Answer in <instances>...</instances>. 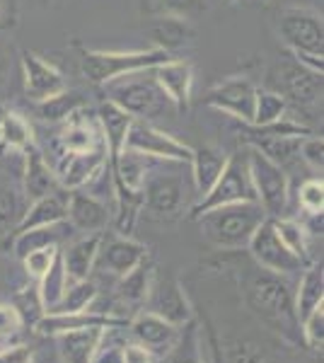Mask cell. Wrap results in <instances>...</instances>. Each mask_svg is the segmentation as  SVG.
Here are the masks:
<instances>
[{
	"label": "cell",
	"mask_w": 324,
	"mask_h": 363,
	"mask_svg": "<svg viewBox=\"0 0 324 363\" xmlns=\"http://www.w3.org/2000/svg\"><path fill=\"white\" fill-rule=\"evenodd\" d=\"M150 313L160 315L162 320L172 322L174 327L186 325L191 320V306L186 301L181 286L172 279L157 281L150 286Z\"/></svg>",
	"instance_id": "d6986e66"
},
{
	"label": "cell",
	"mask_w": 324,
	"mask_h": 363,
	"mask_svg": "<svg viewBox=\"0 0 324 363\" xmlns=\"http://www.w3.org/2000/svg\"><path fill=\"white\" fill-rule=\"evenodd\" d=\"M73 233V225L68 220H58L51 225H39V228H29L25 233H17L15 235V255L25 257L29 252L41 250V247H58L61 240H66Z\"/></svg>",
	"instance_id": "83f0119b"
},
{
	"label": "cell",
	"mask_w": 324,
	"mask_h": 363,
	"mask_svg": "<svg viewBox=\"0 0 324 363\" xmlns=\"http://www.w3.org/2000/svg\"><path fill=\"white\" fill-rule=\"evenodd\" d=\"M225 160L228 155L220 153L218 148H211V145H203V148H196L191 153V179H194V186H196V194L203 196L211 186L216 184L218 174L223 172L225 167Z\"/></svg>",
	"instance_id": "4316f807"
},
{
	"label": "cell",
	"mask_w": 324,
	"mask_h": 363,
	"mask_svg": "<svg viewBox=\"0 0 324 363\" xmlns=\"http://www.w3.org/2000/svg\"><path fill=\"white\" fill-rule=\"evenodd\" d=\"M322 303H324V272H322V264H315L303 274L300 289L296 298H293L298 322H303L312 310L317 306H322Z\"/></svg>",
	"instance_id": "f546056e"
},
{
	"label": "cell",
	"mask_w": 324,
	"mask_h": 363,
	"mask_svg": "<svg viewBox=\"0 0 324 363\" xmlns=\"http://www.w3.org/2000/svg\"><path fill=\"white\" fill-rule=\"evenodd\" d=\"M82 109V97L78 92H58V95L37 102V114L44 121H66L70 114Z\"/></svg>",
	"instance_id": "d590c367"
},
{
	"label": "cell",
	"mask_w": 324,
	"mask_h": 363,
	"mask_svg": "<svg viewBox=\"0 0 324 363\" xmlns=\"http://www.w3.org/2000/svg\"><path fill=\"white\" fill-rule=\"evenodd\" d=\"M20 216V201L17 194L10 186H0V225L15 223V218Z\"/></svg>",
	"instance_id": "f6af8a7d"
},
{
	"label": "cell",
	"mask_w": 324,
	"mask_h": 363,
	"mask_svg": "<svg viewBox=\"0 0 324 363\" xmlns=\"http://www.w3.org/2000/svg\"><path fill=\"white\" fill-rule=\"evenodd\" d=\"M247 167H250L252 186H255L257 203L264 208L269 218H281L288 203V174L281 165L269 160L262 150L252 148L247 153Z\"/></svg>",
	"instance_id": "5b68a950"
},
{
	"label": "cell",
	"mask_w": 324,
	"mask_h": 363,
	"mask_svg": "<svg viewBox=\"0 0 324 363\" xmlns=\"http://www.w3.org/2000/svg\"><path fill=\"white\" fill-rule=\"evenodd\" d=\"M102 332L104 330H99V327H90V330H75L66 332V335H56L58 359H61L58 363H90Z\"/></svg>",
	"instance_id": "cb8c5ba5"
},
{
	"label": "cell",
	"mask_w": 324,
	"mask_h": 363,
	"mask_svg": "<svg viewBox=\"0 0 324 363\" xmlns=\"http://www.w3.org/2000/svg\"><path fill=\"white\" fill-rule=\"evenodd\" d=\"M109 208L104 201H99L92 194L82 189L68 191V208L66 220L73 225V230L82 233H102L109 223Z\"/></svg>",
	"instance_id": "ac0fdd59"
},
{
	"label": "cell",
	"mask_w": 324,
	"mask_h": 363,
	"mask_svg": "<svg viewBox=\"0 0 324 363\" xmlns=\"http://www.w3.org/2000/svg\"><path fill=\"white\" fill-rule=\"evenodd\" d=\"M32 363H58V361L49 359L46 354H39V356H32Z\"/></svg>",
	"instance_id": "816d5d0a"
},
{
	"label": "cell",
	"mask_w": 324,
	"mask_h": 363,
	"mask_svg": "<svg viewBox=\"0 0 324 363\" xmlns=\"http://www.w3.org/2000/svg\"><path fill=\"white\" fill-rule=\"evenodd\" d=\"M303 337L310 349H322V344H324V303L317 306L308 318L303 320Z\"/></svg>",
	"instance_id": "ab89813d"
},
{
	"label": "cell",
	"mask_w": 324,
	"mask_h": 363,
	"mask_svg": "<svg viewBox=\"0 0 324 363\" xmlns=\"http://www.w3.org/2000/svg\"><path fill=\"white\" fill-rule=\"evenodd\" d=\"M22 327V320L17 315V310L13 306H0V337H10L15 335Z\"/></svg>",
	"instance_id": "bcb514c9"
},
{
	"label": "cell",
	"mask_w": 324,
	"mask_h": 363,
	"mask_svg": "<svg viewBox=\"0 0 324 363\" xmlns=\"http://www.w3.org/2000/svg\"><path fill=\"white\" fill-rule=\"evenodd\" d=\"M271 223H274L276 233H279V238L284 240L286 247L305 262V257H308V240H305V228L300 225V223H296V220H291V218H271Z\"/></svg>",
	"instance_id": "74e56055"
},
{
	"label": "cell",
	"mask_w": 324,
	"mask_h": 363,
	"mask_svg": "<svg viewBox=\"0 0 324 363\" xmlns=\"http://www.w3.org/2000/svg\"><path fill=\"white\" fill-rule=\"evenodd\" d=\"M279 34L293 51L298 63L322 75L324 70V29L322 17L305 8H288L279 15Z\"/></svg>",
	"instance_id": "7a4b0ae2"
},
{
	"label": "cell",
	"mask_w": 324,
	"mask_h": 363,
	"mask_svg": "<svg viewBox=\"0 0 324 363\" xmlns=\"http://www.w3.org/2000/svg\"><path fill=\"white\" fill-rule=\"evenodd\" d=\"M97 296H99V289L92 279L75 281V284H68L66 294H63L61 303L56 306L54 313H80V310L92 308V303L97 301Z\"/></svg>",
	"instance_id": "e575fe53"
},
{
	"label": "cell",
	"mask_w": 324,
	"mask_h": 363,
	"mask_svg": "<svg viewBox=\"0 0 324 363\" xmlns=\"http://www.w3.org/2000/svg\"><path fill=\"white\" fill-rule=\"evenodd\" d=\"M269 218L264 208L257 201L228 203V206L211 208L199 216L203 238L211 245L223 250H240L247 247V242L255 235V230L262 225V220Z\"/></svg>",
	"instance_id": "6da1fadb"
},
{
	"label": "cell",
	"mask_w": 324,
	"mask_h": 363,
	"mask_svg": "<svg viewBox=\"0 0 324 363\" xmlns=\"http://www.w3.org/2000/svg\"><path fill=\"white\" fill-rule=\"evenodd\" d=\"M3 119H5V109L0 107V128H3Z\"/></svg>",
	"instance_id": "f5cc1de1"
},
{
	"label": "cell",
	"mask_w": 324,
	"mask_h": 363,
	"mask_svg": "<svg viewBox=\"0 0 324 363\" xmlns=\"http://www.w3.org/2000/svg\"><path fill=\"white\" fill-rule=\"evenodd\" d=\"M131 121H133V116L119 109L114 102H109V99L99 104L97 124H99V131H102L104 145H107V150H109V157L119 155L123 150V140H126Z\"/></svg>",
	"instance_id": "603a6c76"
},
{
	"label": "cell",
	"mask_w": 324,
	"mask_h": 363,
	"mask_svg": "<svg viewBox=\"0 0 324 363\" xmlns=\"http://www.w3.org/2000/svg\"><path fill=\"white\" fill-rule=\"evenodd\" d=\"M37 332L41 335H66V332H75V330H90V327H99V330H109V327H116V330H128V320H119L111 318V315H102V313H92V310H80V313H51V315H41L37 320Z\"/></svg>",
	"instance_id": "5bb4252c"
},
{
	"label": "cell",
	"mask_w": 324,
	"mask_h": 363,
	"mask_svg": "<svg viewBox=\"0 0 324 363\" xmlns=\"http://www.w3.org/2000/svg\"><path fill=\"white\" fill-rule=\"evenodd\" d=\"M247 247H250L252 259H255L259 267L267 269L271 274H279V277L281 274H298L305 264L300 257H296L284 245V240L279 238L271 218L262 220V225L257 228L255 235L247 242Z\"/></svg>",
	"instance_id": "9c48e42d"
},
{
	"label": "cell",
	"mask_w": 324,
	"mask_h": 363,
	"mask_svg": "<svg viewBox=\"0 0 324 363\" xmlns=\"http://www.w3.org/2000/svg\"><path fill=\"white\" fill-rule=\"evenodd\" d=\"M177 351L172 356V363H203L201 361V354H199V342H196V332L189 327V332H186V337L177 339Z\"/></svg>",
	"instance_id": "7bdbcfd3"
},
{
	"label": "cell",
	"mask_w": 324,
	"mask_h": 363,
	"mask_svg": "<svg viewBox=\"0 0 324 363\" xmlns=\"http://www.w3.org/2000/svg\"><path fill=\"white\" fill-rule=\"evenodd\" d=\"M288 112V99L274 90H259L255 97V116H252V126H269L281 121Z\"/></svg>",
	"instance_id": "836d02e7"
},
{
	"label": "cell",
	"mask_w": 324,
	"mask_h": 363,
	"mask_svg": "<svg viewBox=\"0 0 324 363\" xmlns=\"http://www.w3.org/2000/svg\"><path fill=\"white\" fill-rule=\"evenodd\" d=\"M126 78L128 80H111V83H107L109 102H114L116 107L131 114L133 119L148 121L160 114L164 104H167V97L162 95L155 80H133L131 75H126Z\"/></svg>",
	"instance_id": "ba28073f"
},
{
	"label": "cell",
	"mask_w": 324,
	"mask_h": 363,
	"mask_svg": "<svg viewBox=\"0 0 324 363\" xmlns=\"http://www.w3.org/2000/svg\"><path fill=\"white\" fill-rule=\"evenodd\" d=\"M255 97L257 87L252 80L247 78H233L225 83L216 85L213 90L206 95V104L216 107L218 112H225L235 119L252 124V116H255Z\"/></svg>",
	"instance_id": "7c38bea8"
},
{
	"label": "cell",
	"mask_w": 324,
	"mask_h": 363,
	"mask_svg": "<svg viewBox=\"0 0 324 363\" xmlns=\"http://www.w3.org/2000/svg\"><path fill=\"white\" fill-rule=\"evenodd\" d=\"M148 32H150V39H152V44H155V49H162V51H167V54L172 49H179V46L186 42V37H189L186 22L177 15L155 20Z\"/></svg>",
	"instance_id": "1f68e13d"
},
{
	"label": "cell",
	"mask_w": 324,
	"mask_h": 363,
	"mask_svg": "<svg viewBox=\"0 0 324 363\" xmlns=\"http://www.w3.org/2000/svg\"><path fill=\"white\" fill-rule=\"evenodd\" d=\"M111 160V179L114 186L128 191H143V182L148 177V167H145V157L131 150H121L119 155L109 157Z\"/></svg>",
	"instance_id": "f1b7e54d"
},
{
	"label": "cell",
	"mask_w": 324,
	"mask_h": 363,
	"mask_svg": "<svg viewBox=\"0 0 324 363\" xmlns=\"http://www.w3.org/2000/svg\"><path fill=\"white\" fill-rule=\"evenodd\" d=\"M25 155H27V167H25V191H27V196L32 199V201H37V199L51 194V191H56L61 184H58L56 172L49 167V162L44 160V155H41L34 145L25 150Z\"/></svg>",
	"instance_id": "484cf974"
},
{
	"label": "cell",
	"mask_w": 324,
	"mask_h": 363,
	"mask_svg": "<svg viewBox=\"0 0 324 363\" xmlns=\"http://www.w3.org/2000/svg\"><path fill=\"white\" fill-rule=\"evenodd\" d=\"M123 150H131L143 157H155L164 162H186L189 165L194 148L184 145L169 133L160 131L143 119H133L128 126L126 140H123Z\"/></svg>",
	"instance_id": "8992f818"
},
{
	"label": "cell",
	"mask_w": 324,
	"mask_h": 363,
	"mask_svg": "<svg viewBox=\"0 0 324 363\" xmlns=\"http://www.w3.org/2000/svg\"><path fill=\"white\" fill-rule=\"evenodd\" d=\"M264 3H269V0H264Z\"/></svg>",
	"instance_id": "db71d44e"
},
{
	"label": "cell",
	"mask_w": 324,
	"mask_h": 363,
	"mask_svg": "<svg viewBox=\"0 0 324 363\" xmlns=\"http://www.w3.org/2000/svg\"><path fill=\"white\" fill-rule=\"evenodd\" d=\"M186 203V186L177 174H148L143 182V206L155 216H174Z\"/></svg>",
	"instance_id": "4fadbf2b"
},
{
	"label": "cell",
	"mask_w": 324,
	"mask_h": 363,
	"mask_svg": "<svg viewBox=\"0 0 324 363\" xmlns=\"http://www.w3.org/2000/svg\"><path fill=\"white\" fill-rule=\"evenodd\" d=\"M250 303L257 313H262L269 322L281 320V330H286V322H298L296 306H293V294L286 286V281L279 279V274H271L264 269L259 277L252 279L247 289Z\"/></svg>",
	"instance_id": "52a82bcc"
},
{
	"label": "cell",
	"mask_w": 324,
	"mask_h": 363,
	"mask_svg": "<svg viewBox=\"0 0 324 363\" xmlns=\"http://www.w3.org/2000/svg\"><path fill=\"white\" fill-rule=\"evenodd\" d=\"M123 347H126V344H111L107 337V330H104L90 363H123Z\"/></svg>",
	"instance_id": "ee69618b"
},
{
	"label": "cell",
	"mask_w": 324,
	"mask_h": 363,
	"mask_svg": "<svg viewBox=\"0 0 324 363\" xmlns=\"http://www.w3.org/2000/svg\"><path fill=\"white\" fill-rule=\"evenodd\" d=\"M68 289V277H66V267H63V259H61V250H58L54 264L49 267V272L39 279V289H37V296L41 301V308H44V315L54 313L56 306L61 303L63 294Z\"/></svg>",
	"instance_id": "4dcf8cb0"
},
{
	"label": "cell",
	"mask_w": 324,
	"mask_h": 363,
	"mask_svg": "<svg viewBox=\"0 0 324 363\" xmlns=\"http://www.w3.org/2000/svg\"><path fill=\"white\" fill-rule=\"evenodd\" d=\"M0 140H3L8 148L25 153L27 148H32V128H29V124L20 114L5 112L3 128H0Z\"/></svg>",
	"instance_id": "8d00e7d4"
},
{
	"label": "cell",
	"mask_w": 324,
	"mask_h": 363,
	"mask_svg": "<svg viewBox=\"0 0 324 363\" xmlns=\"http://www.w3.org/2000/svg\"><path fill=\"white\" fill-rule=\"evenodd\" d=\"M269 78L274 83V92L284 95L286 99H293V102L312 104L322 95V75L305 68L298 61H286L274 66Z\"/></svg>",
	"instance_id": "30bf717a"
},
{
	"label": "cell",
	"mask_w": 324,
	"mask_h": 363,
	"mask_svg": "<svg viewBox=\"0 0 324 363\" xmlns=\"http://www.w3.org/2000/svg\"><path fill=\"white\" fill-rule=\"evenodd\" d=\"M143 259H145V247L140 242H135V240L126 235H114L107 240L102 238L92 272L111 274V277L121 279V277H126L131 269L138 267Z\"/></svg>",
	"instance_id": "8fae6325"
},
{
	"label": "cell",
	"mask_w": 324,
	"mask_h": 363,
	"mask_svg": "<svg viewBox=\"0 0 324 363\" xmlns=\"http://www.w3.org/2000/svg\"><path fill=\"white\" fill-rule=\"evenodd\" d=\"M66 208H68V189L58 186L51 194L37 199V201L22 213L20 223L15 228V235L17 233L29 230V228L51 225V223H58V220H66Z\"/></svg>",
	"instance_id": "44dd1931"
},
{
	"label": "cell",
	"mask_w": 324,
	"mask_h": 363,
	"mask_svg": "<svg viewBox=\"0 0 324 363\" xmlns=\"http://www.w3.org/2000/svg\"><path fill=\"white\" fill-rule=\"evenodd\" d=\"M102 131H99L97 119L92 121L90 116H80V109L66 119V128L61 133V145L66 153H82L92 150L95 145L102 143Z\"/></svg>",
	"instance_id": "d4e9b609"
},
{
	"label": "cell",
	"mask_w": 324,
	"mask_h": 363,
	"mask_svg": "<svg viewBox=\"0 0 324 363\" xmlns=\"http://www.w3.org/2000/svg\"><path fill=\"white\" fill-rule=\"evenodd\" d=\"M5 70H8V56H5V51L0 49V80H3Z\"/></svg>",
	"instance_id": "f907efd6"
},
{
	"label": "cell",
	"mask_w": 324,
	"mask_h": 363,
	"mask_svg": "<svg viewBox=\"0 0 324 363\" xmlns=\"http://www.w3.org/2000/svg\"><path fill=\"white\" fill-rule=\"evenodd\" d=\"M107 157L109 150L104 145V140L99 145H95L92 150H82V153H68L66 160L61 162L56 177L58 184L63 189H82L97 172H102L107 167Z\"/></svg>",
	"instance_id": "2e32d148"
},
{
	"label": "cell",
	"mask_w": 324,
	"mask_h": 363,
	"mask_svg": "<svg viewBox=\"0 0 324 363\" xmlns=\"http://www.w3.org/2000/svg\"><path fill=\"white\" fill-rule=\"evenodd\" d=\"M123 363H152V356L140 344H126L123 347Z\"/></svg>",
	"instance_id": "c3c4849f"
},
{
	"label": "cell",
	"mask_w": 324,
	"mask_h": 363,
	"mask_svg": "<svg viewBox=\"0 0 324 363\" xmlns=\"http://www.w3.org/2000/svg\"><path fill=\"white\" fill-rule=\"evenodd\" d=\"M160 3L172 15H191L201 10V0H160Z\"/></svg>",
	"instance_id": "7dc6e473"
},
{
	"label": "cell",
	"mask_w": 324,
	"mask_h": 363,
	"mask_svg": "<svg viewBox=\"0 0 324 363\" xmlns=\"http://www.w3.org/2000/svg\"><path fill=\"white\" fill-rule=\"evenodd\" d=\"M298 155L303 157V160L308 162L315 172L322 174V167H324V140H322V136H305L303 140H300Z\"/></svg>",
	"instance_id": "b9f144b4"
},
{
	"label": "cell",
	"mask_w": 324,
	"mask_h": 363,
	"mask_svg": "<svg viewBox=\"0 0 324 363\" xmlns=\"http://www.w3.org/2000/svg\"><path fill=\"white\" fill-rule=\"evenodd\" d=\"M99 242H102V233H92V235L75 240L73 245H68L66 250H61V259H63V267H66L68 284L90 279Z\"/></svg>",
	"instance_id": "7402d4cb"
},
{
	"label": "cell",
	"mask_w": 324,
	"mask_h": 363,
	"mask_svg": "<svg viewBox=\"0 0 324 363\" xmlns=\"http://www.w3.org/2000/svg\"><path fill=\"white\" fill-rule=\"evenodd\" d=\"M0 363H32V349L13 347V349L0 351Z\"/></svg>",
	"instance_id": "681fc988"
},
{
	"label": "cell",
	"mask_w": 324,
	"mask_h": 363,
	"mask_svg": "<svg viewBox=\"0 0 324 363\" xmlns=\"http://www.w3.org/2000/svg\"><path fill=\"white\" fill-rule=\"evenodd\" d=\"M169 58L167 51H82V70L97 85H107L123 75H135L152 70Z\"/></svg>",
	"instance_id": "3957f363"
},
{
	"label": "cell",
	"mask_w": 324,
	"mask_h": 363,
	"mask_svg": "<svg viewBox=\"0 0 324 363\" xmlns=\"http://www.w3.org/2000/svg\"><path fill=\"white\" fill-rule=\"evenodd\" d=\"M150 286H152V267L143 259L126 277L119 279L116 291H119V296L126 303H143L150 294Z\"/></svg>",
	"instance_id": "d6a6232c"
},
{
	"label": "cell",
	"mask_w": 324,
	"mask_h": 363,
	"mask_svg": "<svg viewBox=\"0 0 324 363\" xmlns=\"http://www.w3.org/2000/svg\"><path fill=\"white\" fill-rule=\"evenodd\" d=\"M300 206L310 216H320L324 211V186L322 179H308L300 186Z\"/></svg>",
	"instance_id": "60d3db41"
},
{
	"label": "cell",
	"mask_w": 324,
	"mask_h": 363,
	"mask_svg": "<svg viewBox=\"0 0 324 363\" xmlns=\"http://www.w3.org/2000/svg\"><path fill=\"white\" fill-rule=\"evenodd\" d=\"M152 80L162 90L169 104H174L179 112H184L191 102V85H194V68L189 61L167 58L160 66L152 68Z\"/></svg>",
	"instance_id": "9a60e30c"
},
{
	"label": "cell",
	"mask_w": 324,
	"mask_h": 363,
	"mask_svg": "<svg viewBox=\"0 0 324 363\" xmlns=\"http://www.w3.org/2000/svg\"><path fill=\"white\" fill-rule=\"evenodd\" d=\"M128 330L135 337V342L140 347H145L148 351H160V349H169L177 344L179 339V330L172 325V322L162 320L160 315L155 313H140L135 315L133 320H128Z\"/></svg>",
	"instance_id": "ffe728a7"
},
{
	"label": "cell",
	"mask_w": 324,
	"mask_h": 363,
	"mask_svg": "<svg viewBox=\"0 0 324 363\" xmlns=\"http://www.w3.org/2000/svg\"><path fill=\"white\" fill-rule=\"evenodd\" d=\"M56 255H58V247H41V250L29 252V255L22 257L27 274H29V277H34V279H41L46 272H49V267L54 264Z\"/></svg>",
	"instance_id": "f35d334b"
},
{
	"label": "cell",
	"mask_w": 324,
	"mask_h": 363,
	"mask_svg": "<svg viewBox=\"0 0 324 363\" xmlns=\"http://www.w3.org/2000/svg\"><path fill=\"white\" fill-rule=\"evenodd\" d=\"M242 201H257L255 186H252L250 167H247V155L238 153L225 160V167L218 174L216 184L199 199L196 206H191V218H199L201 213L228 203H242Z\"/></svg>",
	"instance_id": "277c9868"
},
{
	"label": "cell",
	"mask_w": 324,
	"mask_h": 363,
	"mask_svg": "<svg viewBox=\"0 0 324 363\" xmlns=\"http://www.w3.org/2000/svg\"><path fill=\"white\" fill-rule=\"evenodd\" d=\"M22 68H25V90L34 102L49 99L66 90V80L58 73V68L54 63L44 61L41 56L25 51L22 54Z\"/></svg>",
	"instance_id": "e0dca14e"
}]
</instances>
